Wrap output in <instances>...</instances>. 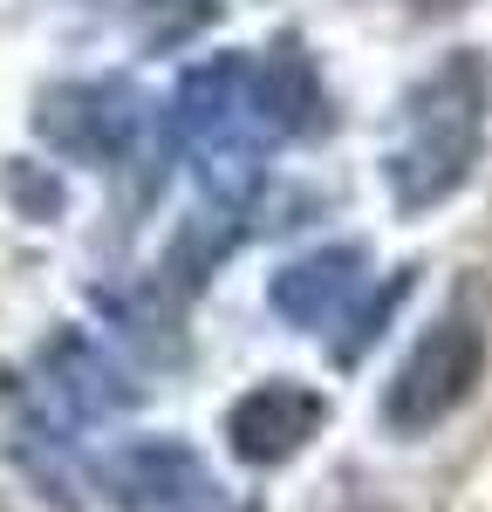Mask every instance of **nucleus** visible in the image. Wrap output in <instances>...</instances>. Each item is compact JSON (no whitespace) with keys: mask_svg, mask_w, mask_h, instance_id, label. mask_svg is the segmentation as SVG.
I'll return each mask as SVG.
<instances>
[{"mask_svg":"<svg viewBox=\"0 0 492 512\" xmlns=\"http://www.w3.org/2000/svg\"><path fill=\"white\" fill-rule=\"evenodd\" d=\"M315 417H322V403L308 390H287V383H274V390L246 396L240 417H233V437H240L246 458H287L301 437L315 431Z\"/></svg>","mask_w":492,"mask_h":512,"instance_id":"1","label":"nucleus"},{"mask_svg":"<svg viewBox=\"0 0 492 512\" xmlns=\"http://www.w3.org/2000/svg\"><path fill=\"white\" fill-rule=\"evenodd\" d=\"M123 499L137 512H219V485H205L185 451H144L123 472Z\"/></svg>","mask_w":492,"mask_h":512,"instance_id":"2","label":"nucleus"}]
</instances>
